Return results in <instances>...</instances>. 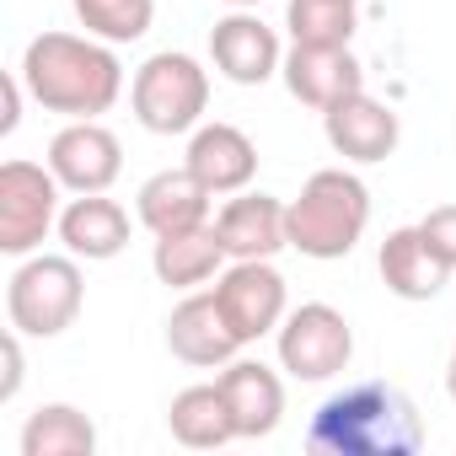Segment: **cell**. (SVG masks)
<instances>
[{
  "label": "cell",
  "instance_id": "83f0119b",
  "mask_svg": "<svg viewBox=\"0 0 456 456\" xmlns=\"http://www.w3.org/2000/svg\"><path fill=\"white\" fill-rule=\"evenodd\" d=\"M445 392H451V403H456V344H451V360H445Z\"/></svg>",
  "mask_w": 456,
  "mask_h": 456
},
{
  "label": "cell",
  "instance_id": "7a4b0ae2",
  "mask_svg": "<svg viewBox=\"0 0 456 456\" xmlns=\"http://www.w3.org/2000/svg\"><path fill=\"white\" fill-rule=\"evenodd\" d=\"M22 86L44 113L97 118L124 92V65L113 44L81 33H38L22 54Z\"/></svg>",
  "mask_w": 456,
  "mask_h": 456
},
{
  "label": "cell",
  "instance_id": "9c48e42d",
  "mask_svg": "<svg viewBox=\"0 0 456 456\" xmlns=\"http://www.w3.org/2000/svg\"><path fill=\"white\" fill-rule=\"evenodd\" d=\"M49 172L70 188V193H108L124 172V145L108 124L97 118H70L54 140H49Z\"/></svg>",
  "mask_w": 456,
  "mask_h": 456
},
{
  "label": "cell",
  "instance_id": "8fae6325",
  "mask_svg": "<svg viewBox=\"0 0 456 456\" xmlns=\"http://www.w3.org/2000/svg\"><path fill=\"white\" fill-rule=\"evenodd\" d=\"M209 60L225 81H237V86H264L269 76H280L285 54H280V38L269 22H258L253 12H232V17H220L209 28Z\"/></svg>",
  "mask_w": 456,
  "mask_h": 456
},
{
  "label": "cell",
  "instance_id": "484cf974",
  "mask_svg": "<svg viewBox=\"0 0 456 456\" xmlns=\"http://www.w3.org/2000/svg\"><path fill=\"white\" fill-rule=\"evenodd\" d=\"M0 354H6V376H0V403H12V397H17V387H22V333H17V328L6 333V349H0Z\"/></svg>",
  "mask_w": 456,
  "mask_h": 456
},
{
  "label": "cell",
  "instance_id": "52a82bcc",
  "mask_svg": "<svg viewBox=\"0 0 456 456\" xmlns=\"http://www.w3.org/2000/svg\"><path fill=\"white\" fill-rule=\"evenodd\" d=\"M354 360V328L338 306L328 301H306L296 312H285L280 322V370H290L296 381H333L344 376Z\"/></svg>",
  "mask_w": 456,
  "mask_h": 456
},
{
  "label": "cell",
  "instance_id": "d4e9b609",
  "mask_svg": "<svg viewBox=\"0 0 456 456\" xmlns=\"http://www.w3.org/2000/svg\"><path fill=\"white\" fill-rule=\"evenodd\" d=\"M419 232H424L429 253H435L445 269H456V204H435V209L419 220Z\"/></svg>",
  "mask_w": 456,
  "mask_h": 456
},
{
  "label": "cell",
  "instance_id": "cb8c5ba5",
  "mask_svg": "<svg viewBox=\"0 0 456 456\" xmlns=\"http://www.w3.org/2000/svg\"><path fill=\"white\" fill-rule=\"evenodd\" d=\"M81 28L102 44H134L151 33V17H156V0H70Z\"/></svg>",
  "mask_w": 456,
  "mask_h": 456
},
{
  "label": "cell",
  "instance_id": "8992f818",
  "mask_svg": "<svg viewBox=\"0 0 456 456\" xmlns=\"http://www.w3.org/2000/svg\"><path fill=\"white\" fill-rule=\"evenodd\" d=\"M60 177L38 161H6L0 167V253L33 258L44 237L60 225Z\"/></svg>",
  "mask_w": 456,
  "mask_h": 456
},
{
  "label": "cell",
  "instance_id": "277c9868",
  "mask_svg": "<svg viewBox=\"0 0 456 456\" xmlns=\"http://www.w3.org/2000/svg\"><path fill=\"white\" fill-rule=\"evenodd\" d=\"M81 301L86 280L76 253H33L6 285V317L28 338H60L81 317Z\"/></svg>",
  "mask_w": 456,
  "mask_h": 456
},
{
  "label": "cell",
  "instance_id": "3957f363",
  "mask_svg": "<svg viewBox=\"0 0 456 456\" xmlns=\"http://www.w3.org/2000/svg\"><path fill=\"white\" fill-rule=\"evenodd\" d=\"M285 225H290V248L301 258H317V264L349 258L370 225V188L344 167H322L285 204Z\"/></svg>",
  "mask_w": 456,
  "mask_h": 456
},
{
  "label": "cell",
  "instance_id": "4316f807",
  "mask_svg": "<svg viewBox=\"0 0 456 456\" xmlns=\"http://www.w3.org/2000/svg\"><path fill=\"white\" fill-rule=\"evenodd\" d=\"M0 92H6V113H0V134H12L17 124H22V70L17 76H6V81H0Z\"/></svg>",
  "mask_w": 456,
  "mask_h": 456
},
{
  "label": "cell",
  "instance_id": "44dd1931",
  "mask_svg": "<svg viewBox=\"0 0 456 456\" xmlns=\"http://www.w3.org/2000/svg\"><path fill=\"white\" fill-rule=\"evenodd\" d=\"M167 429L188 451H220V445L242 440L237 435V419H232V403H225V392H220V381L183 387L172 397V408H167Z\"/></svg>",
  "mask_w": 456,
  "mask_h": 456
},
{
  "label": "cell",
  "instance_id": "7c38bea8",
  "mask_svg": "<svg viewBox=\"0 0 456 456\" xmlns=\"http://www.w3.org/2000/svg\"><path fill=\"white\" fill-rule=\"evenodd\" d=\"M322 134H328V145H333L344 161L376 167V161H387V156L397 151L403 124H397V113H392L387 102L354 92V97H344V102H333V108L322 113Z\"/></svg>",
  "mask_w": 456,
  "mask_h": 456
},
{
  "label": "cell",
  "instance_id": "7402d4cb",
  "mask_svg": "<svg viewBox=\"0 0 456 456\" xmlns=\"http://www.w3.org/2000/svg\"><path fill=\"white\" fill-rule=\"evenodd\" d=\"M92 451H97V424L70 403H49L22 424V456H92Z\"/></svg>",
  "mask_w": 456,
  "mask_h": 456
},
{
  "label": "cell",
  "instance_id": "30bf717a",
  "mask_svg": "<svg viewBox=\"0 0 456 456\" xmlns=\"http://www.w3.org/2000/svg\"><path fill=\"white\" fill-rule=\"evenodd\" d=\"M167 349L193 365V370H220V365H232L242 354V333L232 328V317L220 312L215 290H199L188 301L172 306L167 317Z\"/></svg>",
  "mask_w": 456,
  "mask_h": 456
},
{
  "label": "cell",
  "instance_id": "2e32d148",
  "mask_svg": "<svg viewBox=\"0 0 456 456\" xmlns=\"http://www.w3.org/2000/svg\"><path fill=\"white\" fill-rule=\"evenodd\" d=\"M220 392L232 403V419H237V435L242 440H264L280 429L285 419V381L264 365V360H232L220 365Z\"/></svg>",
  "mask_w": 456,
  "mask_h": 456
},
{
  "label": "cell",
  "instance_id": "9a60e30c",
  "mask_svg": "<svg viewBox=\"0 0 456 456\" xmlns=\"http://www.w3.org/2000/svg\"><path fill=\"white\" fill-rule=\"evenodd\" d=\"M60 242L86 264H108L129 248V209L108 193H76L60 209Z\"/></svg>",
  "mask_w": 456,
  "mask_h": 456
},
{
  "label": "cell",
  "instance_id": "e0dca14e",
  "mask_svg": "<svg viewBox=\"0 0 456 456\" xmlns=\"http://www.w3.org/2000/svg\"><path fill=\"white\" fill-rule=\"evenodd\" d=\"M209 199L215 193L188 167H177V172H156V177L140 183L134 215H140V225L151 237H172V232H193V225L209 220Z\"/></svg>",
  "mask_w": 456,
  "mask_h": 456
},
{
  "label": "cell",
  "instance_id": "d6986e66",
  "mask_svg": "<svg viewBox=\"0 0 456 456\" xmlns=\"http://www.w3.org/2000/svg\"><path fill=\"white\" fill-rule=\"evenodd\" d=\"M376 269H381V285L397 301H435L445 290V280H451V269L429 253L419 225H397L376 253Z\"/></svg>",
  "mask_w": 456,
  "mask_h": 456
},
{
  "label": "cell",
  "instance_id": "ffe728a7",
  "mask_svg": "<svg viewBox=\"0 0 456 456\" xmlns=\"http://www.w3.org/2000/svg\"><path fill=\"white\" fill-rule=\"evenodd\" d=\"M225 242H220V232L204 220V225H193V232H172V237H156V248H151V269H156V280L161 285H172V290H193V285H209L220 269H225Z\"/></svg>",
  "mask_w": 456,
  "mask_h": 456
},
{
  "label": "cell",
  "instance_id": "ba28073f",
  "mask_svg": "<svg viewBox=\"0 0 456 456\" xmlns=\"http://www.w3.org/2000/svg\"><path fill=\"white\" fill-rule=\"evenodd\" d=\"M215 301L242 333V344L280 333V322L290 312V290H285V274L274 269V258H232V269L215 274Z\"/></svg>",
  "mask_w": 456,
  "mask_h": 456
},
{
  "label": "cell",
  "instance_id": "603a6c76",
  "mask_svg": "<svg viewBox=\"0 0 456 456\" xmlns=\"http://www.w3.org/2000/svg\"><path fill=\"white\" fill-rule=\"evenodd\" d=\"M360 0H290L285 6V28L290 44H312V49H349L360 17H354Z\"/></svg>",
  "mask_w": 456,
  "mask_h": 456
},
{
  "label": "cell",
  "instance_id": "5bb4252c",
  "mask_svg": "<svg viewBox=\"0 0 456 456\" xmlns=\"http://www.w3.org/2000/svg\"><path fill=\"white\" fill-rule=\"evenodd\" d=\"M280 76H285L290 97L306 102V108H317V113H328L333 102L365 92V70H360V60H354L349 49H312V44H296V49L285 54V65H280Z\"/></svg>",
  "mask_w": 456,
  "mask_h": 456
},
{
  "label": "cell",
  "instance_id": "6da1fadb",
  "mask_svg": "<svg viewBox=\"0 0 456 456\" xmlns=\"http://www.w3.org/2000/svg\"><path fill=\"white\" fill-rule=\"evenodd\" d=\"M424 445V419L408 392L392 381H354L333 392L312 424L306 451L312 456H413Z\"/></svg>",
  "mask_w": 456,
  "mask_h": 456
},
{
  "label": "cell",
  "instance_id": "5b68a950",
  "mask_svg": "<svg viewBox=\"0 0 456 456\" xmlns=\"http://www.w3.org/2000/svg\"><path fill=\"white\" fill-rule=\"evenodd\" d=\"M129 102L151 134H193L209 108V70L193 54H151L134 70Z\"/></svg>",
  "mask_w": 456,
  "mask_h": 456
},
{
  "label": "cell",
  "instance_id": "ac0fdd59",
  "mask_svg": "<svg viewBox=\"0 0 456 456\" xmlns=\"http://www.w3.org/2000/svg\"><path fill=\"white\" fill-rule=\"evenodd\" d=\"M215 232L232 258H274L280 248H290V225H285V204L274 193H237L215 215Z\"/></svg>",
  "mask_w": 456,
  "mask_h": 456
},
{
  "label": "cell",
  "instance_id": "4fadbf2b",
  "mask_svg": "<svg viewBox=\"0 0 456 456\" xmlns=\"http://www.w3.org/2000/svg\"><path fill=\"white\" fill-rule=\"evenodd\" d=\"M183 167L209 188V193H242L258 177V145L237 124H199L188 134Z\"/></svg>",
  "mask_w": 456,
  "mask_h": 456
},
{
  "label": "cell",
  "instance_id": "f1b7e54d",
  "mask_svg": "<svg viewBox=\"0 0 456 456\" xmlns=\"http://www.w3.org/2000/svg\"><path fill=\"white\" fill-rule=\"evenodd\" d=\"M225 6H242V12H248V6H258V0H225Z\"/></svg>",
  "mask_w": 456,
  "mask_h": 456
}]
</instances>
